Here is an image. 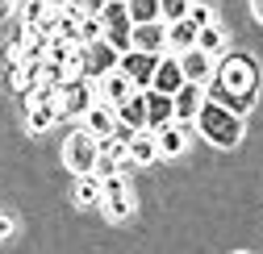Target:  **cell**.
<instances>
[{
	"instance_id": "6da1fadb",
	"label": "cell",
	"mask_w": 263,
	"mask_h": 254,
	"mask_svg": "<svg viewBox=\"0 0 263 254\" xmlns=\"http://www.w3.org/2000/svg\"><path fill=\"white\" fill-rule=\"evenodd\" d=\"M192 125L201 130L205 142H213V146H221V150H230V146H238V142H242V117H238L234 109L217 104L209 92H205V104H201V113H196Z\"/></svg>"
},
{
	"instance_id": "7a4b0ae2",
	"label": "cell",
	"mask_w": 263,
	"mask_h": 254,
	"mask_svg": "<svg viewBox=\"0 0 263 254\" xmlns=\"http://www.w3.org/2000/svg\"><path fill=\"white\" fill-rule=\"evenodd\" d=\"M209 83L230 88V92L259 88V62H255V54H247V50H221L217 62H213V79Z\"/></svg>"
},
{
	"instance_id": "3957f363",
	"label": "cell",
	"mask_w": 263,
	"mask_h": 254,
	"mask_svg": "<svg viewBox=\"0 0 263 254\" xmlns=\"http://www.w3.org/2000/svg\"><path fill=\"white\" fill-rule=\"evenodd\" d=\"M96 158H101V138L88 134V130H76L67 142H63V163H67V171H76V175L92 171Z\"/></svg>"
},
{
	"instance_id": "277c9868",
	"label": "cell",
	"mask_w": 263,
	"mask_h": 254,
	"mask_svg": "<svg viewBox=\"0 0 263 254\" xmlns=\"http://www.w3.org/2000/svg\"><path fill=\"white\" fill-rule=\"evenodd\" d=\"M92 104H96V83H92V79H84V75L63 79V92H59V121H63V117H84Z\"/></svg>"
},
{
	"instance_id": "5b68a950",
	"label": "cell",
	"mask_w": 263,
	"mask_h": 254,
	"mask_svg": "<svg viewBox=\"0 0 263 254\" xmlns=\"http://www.w3.org/2000/svg\"><path fill=\"white\" fill-rule=\"evenodd\" d=\"M138 130H146V92L142 88L129 92V96L117 104V138L129 142V134H138Z\"/></svg>"
},
{
	"instance_id": "8992f818",
	"label": "cell",
	"mask_w": 263,
	"mask_h": 254,
	"mask_svg": "<svg viewBox=\"0 0 263 254\" xmlns=\"http://www.w3.org/2000/svg\"><path fill=\"white\" fill-rule=\"evenodd\" d=\"M117 58H121V50L117 46H109L105 38H96V42H88V54H84V79H101L105 71H113L117 67Z\"/></svg>"
},
{
	"instance_id": "52a82bcc",
	"label": "cell",
	"mask_w": 263,
	"mask_h": 254,
	"mask_svg": "<svg viewBox=\"0 0 263 254\" xmlns=\"http://www.w3.org/2000/svg\"><path fill=\"white\" fill-rule=\"evenodd\" d=\"M188 138H192V125L184 121H167L155 130V142H159V158H180L188 150Z\"/></svg>"
},
{
	"instance_id": "ba28073f",
	"label": "cell",
	"mask_w": 263,
	"mask_h": 254,
	"mask_svg": "<svg viewBox=\"0 0 263 254\" xmlns=\"http://www.w3.org/2000/svg\"><path fill=\"white\" fill-rule=\"evenodd\" d=\"M155 62H159V54H146V50H134V46H129V50L117 58V67H121L129 79H134V88H151Z\"/></svg>"
},
{
	"instance_id": "9c48e42d",
	"label": "cell",
	"mask_w": 263,
	"mask_h": 254,
	"mask_svg": "<svg viewBox=\"0 0 263 254\" xmlns=\"http://www.w3.org/2000/svg\"><path fill=\"white\" fill-rule=\"evenodd\" d=\"M129 92H138V88H134V79H129L121 67H113V71H105L101 79H96V100H105V104H113V109L129 96Z\"/></svg>"
},
{
	"instance_id": "30bf717a",
	"label": "cell",
	"mask_w": 263,
	"mask_h": 254,
	"mask_svg": "<svg viewBox=\"0 0 263 254\" xmlns=\"http://www.w3.org/2000/svg\"><path fill=\"white\" fill-rule=\"evenodd\" d=\"M180 58V71H184V79H192V83H209L213 79V54H205L201 46H188L184 54H176Z\"/></svg>"
},
{
	"instance_id": "8fae6325",
	"label": "cell",
	"mask_w": 263,
	"mask_h": 254,
	"mask_svg": "<svg viewBox=\"0 0 263 254\" xmlns=\"http://www.w3.org/2000/svg\"><path fill=\"white\" fill-rule=\"evenodd\" d=\"M172 104H176V121L192 125V121H196V113H201V104H205V83H192V79H184V88L172 96Z\"/></svg>"
},
{
	"instance_id": "7c38bea8",
	"label": "cell",
	"mask_w": 263,
	"mask_h": 254,
	"mask_svg": "<svg viewBox=\"0 0 263 254\" xmlns=\"http://www.w3.org/2000/svg\"><path fill=\"white\" fill-rule=\"evenodd\" d=\"M134 50L163 54V50H167V21H142V25H134Z\"/></svg>"
},
{
	"instance_id": "4fadbf2b",
	"label": "cell",
	"mask_w": 263,
	"mask_h": 254,
	"mask_svg": "<svg viewBox=\"0 0 263 254\" xmlns=\"http://www.w3.org/2000/svg\"><path fill=\"white\" fill-rule=\"evenodd\" d=\"M151 88L155 92H167V96H176V92L184 88V71H180V58H159L155 62V75H151Z\"/></svg>"
},
{
	"instance_id": "5bb4252c",
	"label": "cell",
	"mask_w": 263,
	"mask_h": 254,
	"mask_svg": "<svg viewBox=\"0 0 263 254\" xmlns=\"http://www.w3.org/2000/svg\"><path fill=\"white\" fill-rule=\"evenodd\" d=\"M84 130H88V134H96V138L117 134V109H113V104H105V100H96V104L84 113Z\"/></svg>"
},
{
	"instance_id": "9a60e30c",
	"label": "cell",
	"mask_w": 263,
	"mask_h": 254,
	"mask_svg": "<svg viewBox=\"0 0 263 254\" xmlns=\"http://www.w3.org/2000/svg\"><path fill=\"white\" fill-rule=\"evenodd\" d=\"M146 92V130H159V125L176 121V104L167 92H155V88H142Z\"/></svg>"
},
{
	"instance_id": "2e32d148",
	"label": "cell",
	"mask_w": 263,
	"mask_h": 254,
	"mask_svg": "<svg viewBox=\"0 0 263 254\" xmlns=\"http://www.w3.org/2000/svg\"><path fill=\"white\" fill-rule=\"evenodd\" d=\"M209 96H213L217 104H226V109H234L238 117H247V113L255 109V100H259V88H247V92H230V88H217V83H209Z\"/></svg>"
},
{
	"instance_id": "e0dca14e",
	"label": "cell",
	"mask_w": 263,
	"mask_h": 254,
	"mask_svg": "<svg viewBox=\"0 0 263 254\" xmlns=\"http://www.w3.org/2000/svg\"><path fill=\"white\" fill-rule=\"evenodd\" d=\"M159 158V142H155V130H138V134H129V163H138V167H151Z\"/></svg>"
},
{
	"instance_id": "ac0fdd59",
	"label": "cell",
	"mask_w": 263,
	"mask_h": 254,
	"mask_svg": "<svg viewBox=\"0 0 263 254\" xmlns=\"http://www.w3.org/2000/svg\"><path fill=\"white\" fill-rule=\"evenodd\" d=\"M196 29H201V25H192L188 17L167 21V46H172V54H184L188 46H196Z\"/></svg>"
},
{
	"instance_id": "d6986e66",
	"label": "cell",
	"mask_w": 263,
	"mask_h": 254,
	"mask_svg": "<svg viewBox=\"0 0 263 254\" xmlns=\"http://www.w3.org/2000/svg\"><path fill=\"white\" fill-rule=\"evenodd\" d=\"M76 204L80 208H101V175L96 171H84L80 183H76Z\"/></svg>"
},
{
	"instance_id": "ffe728a7",
	"label": "cell",
	"mask_w": 263,
	"mask_h": 254,
	"mask_svg": "<svg viewBox=\"0 0 263 254\" xmlns=\"http://www.w3.org/2000/svg\"><path fill=\"white\" fill-rule=\"evenodd\" d=\"M54 121H59V104H29L25 130H29V134H46Z\"/></svg>"
},
{
	"instance_id": "44dd1931",
	"label": "cell",
	"mask_w": 263,
	"mask_h": 254,
	"mask_svg": "<svg viewBox=\"0 0 263 254\" xmlns=\"http://www.w3.org/2000/svg\"><path fill=\"white\" fill-rule=\"evenodd\" d=\"M196 46H201L205 54H213V58H217V54L226 50V34H221V25H213V21H209V25H201V29H196Z\"/></svg>"
},
{
	"instance_id": "7402d4cb",
	"label": "cell",
	"mask_w": 263,
	"mask_h": 254,
	"mask_svg": "<svg viewBox=\"0 0 263 254\" xmlns=\"http://www.w3.org/2000/svg\"><path fill=\"white\" fill-rule=\"evenodd\" d=\"M125 13H129L134 25H142V21H163V17H159V0H125Z\"/></svg>"
},
{
	"instance_id": "603a6c76",
	"label": "cell",
	"mask_w": 263,
	"mask_h": 254,
	"mask_svg": "<svg viewBox=\"0 0 263 254\" xmlns=\"http://www.w3.org/2000/svg\"><path fill=\"white\" fill-rule=\"evenodd\" d=\"M101 208H105L109 221H125V217H134V192L113 196V200H101Z\"/></svg>"
},
{
	"instance_id": "cb8c5ba5",
	"label": "cell",
	"mask_w": 263,
	"mask_h": 254,
	"mask_svg": "<svg viewBox=\"0 0 263 254\" xmlns=\"http://www.w3.org/2000/svg\"><path fill=\"white\" fill-rule=\"evenodd\" d=\"M96 38H105V21H101V13H84V17H80V42L88 46V42H96Z\"/></svg>"
},
{
	"instance_id": "d4e9b609",
	"label": "cell",
	"mask_w": 263,
	"mask_h": 254,
	"mask_svg": "<svg viewBox=\"0 0 263 254\" xmlns=\"http://www.w3.org/2000/svg\"><path fill=\"white\" fill-rule=\"evenodd\" d=\"M50 13H54V9L46 5V0H21V17H25V25H42Z\"/></svg>"
},
{
	"instance_id": "484cf974",
	"label": "cell",
	"mask_w": 263,
	"mask_h": 254,
	"mask_svg": "<svg viewBox=\"0 0 263 254\" xmlns=\"http://www.w3.org/2000/svg\"><path fill=\"white\" fill-rule=\"evenodd\" d=\"M188 5L192 0H159V17L163 21H180V17H188Z\"/></svg>"
},
{
	"instance_id": "4316f807",
	"label": "cell",
	"mask_w": 263,
	"mask_h": 254,
	"mask_svg": "<svg viewBox=\"0 0 263 254\" xmlns=\"http://www.w3.org/2000/svg\"><path fill=\"white\" fill-rule=\"evenodd\" d=\"M67 54H71V42H63L59 34L46 42V58H50V62H59V67H63V62H67Z\"/></svg>"
},
{
	"instance_id": "83f0119b",
	"label": "cell",
	"mask_w": 263,
	"mask_h": 254,
	"mask_svg": "<svg viewBox=\"0 0 263 254\" xmlns=\"http://www.w3.org/2000/svg\"><path fill=\"white\" fill-rule=\"evenodd\" d=\"M188 21L192 25H209L213 21V9L205 5V0H192V5H188Z\"/></svg>"
},
{
	"instance_id": "f1b7e54d",
	"label": "cell",
	"mask_w": 263,
	"mask_h": 254,
	"mask_svg": "<svg viewBox=\"0 0 263 254\" xmlns=\"http://www.w3.org/2000/svg\"><path fill=\"white\" fill-rule=\"evenodd\" d=\"M92 171L101 175V179H105V175H117V171H121V158H113V154L101 150V158H96V167H92Z\"/></svg>"
},
{
	"instance_id": "f546056e",
	"label": "cell",
	"mask_w": 263,
	"mask_h": 254,
	"mask_svg": "<svg viewBox=\"0 0 263 254\" xmlns=\"http://www.w3.org/2000/svg\"><path fill=\"white\" fill-rule=\"evenodd\" d=\"M71 5H76L80 13H101V9H105V0H71Z\"/></svg>"
},
{
	"instance_id": "4dcf8cb0",
	"label": "cell",
	"mask_w": 263,
	"mask_h": 254,
	"mask_svg": "<svg viewBox=\"0 0 263 254\" xmlns=\"http://www.w3.org/2000/svg\"><path fill=\"white\" fill-rule=\"evenodd\" d=\"M9 234H13V217H9V213H0V242H5Z\"/></svg>"
},
{
	"instance_id": "1f68e13d",
	"label": "cell",
	"mask_w": 263,
	"mask_h": 254,
	"mask_svg": "<svg viewBox=\"0 0 263 254\" xmlns=\"http://www.w3.org/2000/svg\"><path fill=\"white\" fill-rule=\"evenodd\" d=\"M13 9H17V0H0V17H9Z\"/></svg>"
},
{
	"instance_id": "d6a6232c",
	"label": "cell",
	"mask_w": 263,
	"mask_h": 254,
	"mask_svg": "<svg viewBox=\"0 0 263 254\" xmlns=\"http://www.w3.org/2000/svg\"><path fill=\"white\" fill-rule=\"evenodd\" d=\"M251 13H255V21H263V0H251Z\"/></svg>"
},
{
	"instance_id": "836d02e7",
	"label": "cell",
	"mask_w": 263,
	"mask_h": 254,
	"mask_svg": "<svg viewBox=\"0 0 263 254\" xmlns=\"http://www.w3.org/2000/svg\"><path fill=\"white\" fill-rule=\"evenodd\" d=\"M46 5H50V9L59 13V9H67V0H46Z\"/></svg>"
}]
</instances>
